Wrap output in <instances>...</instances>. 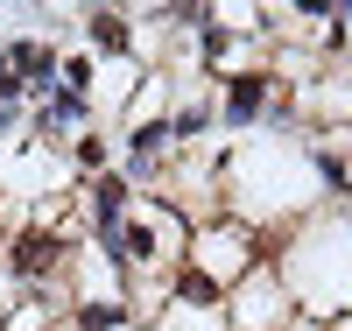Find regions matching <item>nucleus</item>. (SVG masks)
Returning a JSON list of instances; mask_svg holds the SVG:
<instances>
[{
    "label": "nucleus",
    "mask_w": 352,
    "mask_h": 331,
    "mask_svg": "<svg viewBox=\"0 0 352 331\" xmlns=\"http://www.w3.org/2000/svg\"><path fill=\"white\" fill-rule=\"evenodd\" d=\"M275 106V78L268 71H232V78H219V120L226 127H261V113Z\"/></svg>",
    "instance_id": "3"
},
{
    "label": "nucleus",
    "mask_w": 352,
    "mask_h": 331,
    "mask_svg": "<svg viewBox=\"0 0 352 331\" xmlns=\"http://www.w3.org/2000/svg\"><path fill=\"white\" fill-rule=\"evenodd\" d=\"M106 162H113L106 134H92V127H85V134L71 141V176H106Z\"/></svg>",
    "instance_id": "4"
},
{
    "label": "nucleus",
    "mask_w": 352,
    "mask_h": 331,
    "mask_svg": "<svg viewBox=\"0 0 352 331\" xmlns=\"http://www.w3.org/2000/svg\"><path fill=\"white\" fill-rule=\"evenodd\" d=\"M226 331H232V324H226Z\"/></svg>",
    "instance_id": "5"
},
{
    "label": "nucleus",
    "mask_w": 352,
    "mask_h": 331,
    "mask_svg": "<svg viewBox=\"0 0 352 331\" xmlns=\"http://www.w3.org/2000/svg\"><path fill=\"white\" fill-rule=\"evenodd\" d=\"M289 282H282V268H254V275L232 282V331H282L289 324Z\"/></svg>",
    "instance_id": "2"
},
{
    "label": "nucleus",
    "mask_w": 352,
    "mask_h": 331,
    "mask_svg": "<svg viewBox=\"0 0 352 331\" xmlns=\"http://www.w3.org/2000/svg\"><path fill=\"white\" fill-rule=\"evenodd\" d=\"M184 268H197V275H212L226 296H232V282L240 275H254V233L240 226V219H204V226H190V247H184Z\"/></svg>",
    "instance_id": "1"
}]
</instances>
